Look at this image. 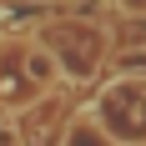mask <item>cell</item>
<instances>
[{
	"instance_id": "6da1fadb",
	"label": "cell",
	"mask_w": 146,
	"mask_h": 146,
	"mask_svg": "<svg viewBox=\"0 0 146 146\" xmlns=\"http://www.w3.org/2000/svg\"><path fill=\"white\" fill-rule=\"evenodd\" d=\"M25 71H30V81L50 86V81L60 76V66H56V56H50V50H30V56H25Z\"/></svg>"
}]
</instances>
